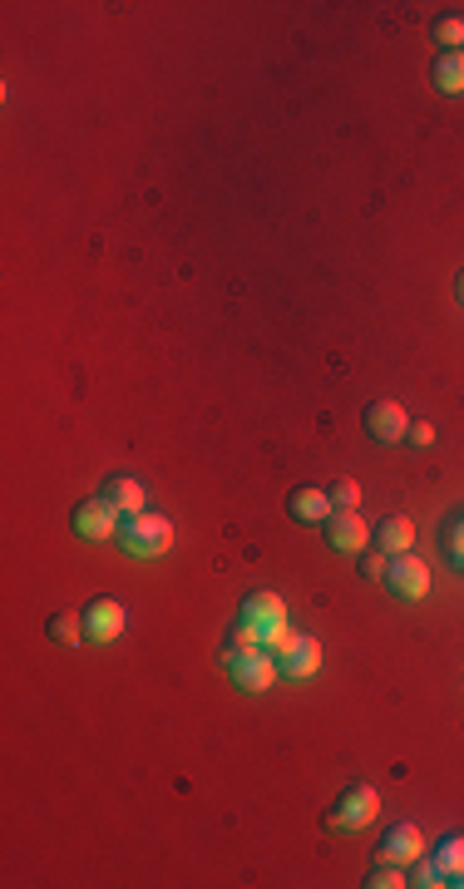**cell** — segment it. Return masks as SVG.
Segmentation results:
<instances>
[{
    "instance_id": "10",
    "label": "cell",
    "mask_w": 464,
    "mask_h": 889,
    "mask_svg": "<svg viewBox=\"0 0 464 889\" xmlns=\"http://www.w3.org/2000/svg\"><path fill=\"white\" fill-rule=\"evenodd\" d=\"M366 430H371L376 445H400L405 430H411V420H405V410H400L396 400H371L366 406Z\"/></svg>"
},
{
    "instance_id": "15",
    "label": "cell",
    "mask_w": 464,
    "mask_h": 889,
    "mask_svg": "<svg viewBox=\"0 0 464 889\" xmlns=\"http://www.w3.org/2000/svg\"><path fill=\"white\" fill-rule=\"evenodd\" d=\"M430 860H435V869H440V875L454 885V879L464 875V836H444L440 845H435Z\"/></svg>"
},
{
    "instance_id": "25",
    "label": "cell",
    "mask_w": 464,
    "mask_h": 889,
    "mask_svg": "<svg viewBox=\"0 0 464 889\" xmlns=\"http://www.w3.org/2000/svg\"><path fill=\"white\" fill-rule=\"evenodd\" d=\"M454 885H464V875H460V879H454Z\"/></svg>"
},
{
    "instance_id": "7",
    "label": "cell",
    "mask_w": 464,
    "mask_h": 889,
    "mask_svg": "<svg viewBox=\"0 0 464 889\" xmlns=\"http://www.w3.org/2000/svg\"><path fill=\"white\" fill-rule=\"evenodd\" d=\"M376 860H386V865H415V860H425V836L415 830L411 820H400L386 830V840H380Z\"/></svg>"
},
{
    "instance_id": "22",
    "label": "cell",
    "mask_w": 464,
    "mask_h": 889,
    "mask_svg": "<svg viewBox=\"0 0 464 889\" xmlns=\"http://www.w3.org/2000/svg\"><path fill=\"white\" fill-rule=\"evenodd\" d=\"M411 885H421V889H435V885H450V879H444L440 869H435V860H425V865L415 869V879H411Z\"/></svg>"
},
{
    "instance_id": "3",
    "label": "cell",
    "mask_w": 464,
    "mask_h": 889,
    "mask_svg": "<svg viewBox=\"0 0 464 889\" xmlns=\"http://www.w3.org/2000/svg\"><path fill=\"white\" fill-rule=\"evenodd\" d=\"M376 811H380V795L371 791L366 781H356L336 795L331 815H326V830H366V825L376 820Z\"/></svg>"
},
{
    "instance_id": "2",
    "label": "cell",
    "mask_w": 464,
    "mask_h": 889,
    "mask_svg": "<svg viewBox=\"0 0 464 889\" xmlns=\"http://www.w3.org/2000/svg\"><path fill=\"white\" fill-rule=\"evenodd\" d=\"M223 663H227V677H233L242 692H267V687L281 677L277 657H272L267 647H252V653H242V647H227Z\"/></svg>"
},
{
    "instance_id": "17",
    "label": "cell",
    "mask_w": 464,
    "mask_h": 889,
    "mask_svg": "<svg viewBox=\"0 0 464 889\" xmlns=\"http://www.w3.org/2000/svg\"><path fill=\"white\" fill-rule=\"evenodd\" d=\"M435 45H444V50H460L464 45V21H454V15H440V21L430 25Z\"/></svg>"
},
{
    "instance_id": "9",
    "label": "cell",
    "mask_w": 464,
    "mask_h": 889,
    "mask_svg": "<svg viewBox=\"0 0 464 889\" xmlns=\"http://www.w3.org/2000/svg\"><path fill=\"white\" fill-rule=\"evenodd\" d=\"M277 667H281V677H287V682H312V677L322 672V643L297 632L292 647H287V653L277 657Z\"/></svg>"
},
{
    "instance_id": "4",
    "label": "cell",
    "mask_w": 464,
    "mask_h": 889,
    "mask_svg": "<svg viewBox=\"0 0 464 889\" xmlns=\"http://www.w3.org/2000/svg\"><path fill=\"white\" fill-rule=\"evenodd\" d=\"M79 618H85V643H99V647L120 643V632L129 628V613H124L120 598H95Z\"/></svg>"
},
{
    "instance_id": "11",
    "label": "cell",
    "mask_w": 464,
    "mask_h": 889,
    "mask_svg": "<svg viewBox=\"0 0 464 889\" xmlns=\"http://www.w3.org/2000/svg\"><path fill=\"white\" fill-rule=\"evenodd\" d=\"M287 515L297 519V524H326V519L336 515V504L326 490H312V484H297L292 494H287Z\"/></svg>"
},
{
    "instance_id": "19",
    "label": "cell",
    "mask_w": 464,
    "mask_h": 889,
    "mask_svg": "<svg viewBox=\"0 0 464 889\" xmlns=\"http://www.w3.org/2000/svg\"><path fill=\"white\" fill-rule=\"evenodd\" d=\"M444 554H450L454 568H464V515L454 519L450 529H444Z\"/></svg>"
},
{
    "instance_id": "21",
    "label": "cell",
    "mask_w": 464,
    "mask_h": 889,
    "mask_svg": "<svg viewBox=\"0 0 464 889\" xmlns=\"http://www.w3.org/2000/svg\"><path fill=\"white\" fill-rule=\"evenodd\" d=\"M405 440H411L415 450H430V445H435V425H430V420H421V425L405 430Z\"/></svg>"
},
{
    "instance_id": "1",
    "label": "cell",
    "mask_w": 464,
    "mask_h": 889,
    "mask_svg": "<svg viewBox=\"0 0 464 889\" xmlns=\"http://www.w3.org/2000/svg\"><path fill=\"white\" fill-rule=\"evenodd\" d=\"M120 544L134 558H163L173 548V524L163 515H153V509H143V515L120 524Z\"/></svg>"
},
{
    "instance_id": "24",
    "label": "cell",
    "mask_w": 464,
    "mask_h": 889,
    "mask_svg": "<svg viewBox=\"0 0 464 889\" xmlns=\"http://www.w3.org/2000/svg\"><path fill=\"white\" fill-rule=\"evenodd\" d=\"M460 301H464V277H460Z\"/></svg>"
},
{
    "instance_id": "14",
    "label": "cell",
    "mask_w": 464,
    "mask_h": 889,
    "mask_svg": "<svg viewBox=\"0 0 464 889\" xmlns=\"http://www.w3.org/2000/svg\"><path fill=\"white\" fill-rule=\"evenodd\" d=\"M430 79L440 95H464V50H440L430 65Z\"/></svg>"
},
{
    "instance_id": "18",
    "label": "cell",
    "mask_w": 464,
    "mask_h": 889,
    "mask_svg": "<svg viewBox=\"0 0 464 889\" xmlns=\"http://www.w3.org/2000/svg\"><path fill=\"white\" fill-rule=\"evenodd\" d=\"M400 885H411V879L400 875V865H386V860L366 875V889H400Z\"/></svg>"
},
{
    "instance_id": "23",
    "label": "cell",
    "mask_w": 464,
    "mask_h": 889,
    "mask_svg": "<svg viewBox=\"0 0 464 889\" xmlns=\"http://www.w3.org/2000/svg\"><path fill=\"white\" fill-rule=\"evenodd\" d=\"M386 554H366V558H361V573H366V579H386Z\"/></svg>"
},
{
    "instance_id": "5",
    "label": "cell",
    "mask_w": 464,
    "mask_h": 889,
    "mask_svg": "<svg viewBox=\"0 0 464 889\" xmlns=\"http://www.w3.org/2000/svg\"><path fill=\"white\" fill-rule=\"evenodd\" d=\"M386 589L396 593L400 603H421L425 593H430V568H425L415 554H400L396 564L386 568Z\"/></svg>"
},
{
    "instance_id": "20",
    "label": "cell",
    "mask_w": 464,
    "mask_h": 889,
    "mask_svg": "<svg viewBox=\"0 0 464 889\" xmlns=\"http://www.w3.org/2000/svg\"><path fill=\"white\" fill-rule=\"evenodd\" d=\"M326 494H331L336 509H356V504H361V484H356V480H336Z\"/></svg>"
},
{
    "instance_id": "12",
    "label": "cell",
    "mask_w": 464,
    "mask_h": 889,
    "mask_svg": "<svg viewBox=\"0 0 464 889\" xmlns=\"http://www.w3.org/2000/svg\"><path fill=\"white\" fill-rule=\"evenodd\" d=\"M99 499L104 504H114L124 519H134V515H143L149 509V490H143L134 474H114V480H104V490H99Z\"/></svg>"
},
{
    "instance_id": "16",
    "label": "cell",
    "mask_w": 464,
    "mask_h": 889,
    "mask_svg": "<svg viewBox=\"0 0 464 889\" xmlns=\"http://www.w3.org/2000/svg\"><path fill=\"white\" fill-rule=\"evenodd\" d=\"M45 632H50V643H60V647H79L85 643V618H75V613H54V618L45 622Z\"/></svg>"
},
{
    "instance_id": "6",
    "label": "cell",
    "mask_w": 464,
    "mask_h": 889,
    "mask_svg": "<svg viewBox=\"0 0 464 889\" xmlns=\"http://www.w3.org/2000/svg\"><path fill=\"white\" fill-rule=\"evenodd\" d=\"M70 524H75L79 539H95V544H99V539H120L124 515L114 509V504H104V499H85L75 515H70Z\"/></svg>"
},
{
    "instance_id": "13",
    "label": "cell",
    "mask_w": 464,
    "mask_h": 889,
    "mask_svg": "<svg viewBox=\"0 0 464 889\" xmlns=\"http://www.w3.org/2000/svg\"><path fill=\"white\" fill-rule=\"evenodd\" d=\"M411 544H415V524L405 515H390L386 524L376 529V548L386 558H400V554H411Z\"/></svg>"
},
{
    "instance_id": "8",
    "label": "cell",
    "mask_w": 464,
    "mask_h": 889,
    "mask_svg": "<svg viewBox=\"0 0 464 889\" xmlns=\"http://www.w3.org/2000/svg\"><path fill=\"white\" fill-rule=\"evenodd\" d=\"M322 529H326V544H331L336 554H361V548H366V539H371L366 519H361L356 509H336Z\"/></svg>"
}]
</instances>
